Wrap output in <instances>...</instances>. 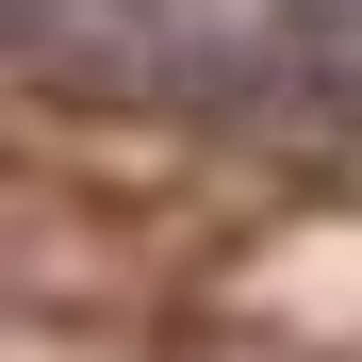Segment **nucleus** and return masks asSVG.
Here are the masks:
<instances>
[{
  "instance_id": "f03ea898",
  "label": "nucleus",
  "mask_w": 362,
  "mask_h": 362,
  "mask_svg": "<svg viewBox=\"0 0 362 362\" xmlns=\"http://www.w3.org/2000/svg\"><path fill=\"white\" fill-rule=\"evenodd\" d=\"M33 17H49V0H33Z\"/></svg>"
},
{
  "instance_id": "f257e3e1",
  "label": "nucleus",
  "mask_w": 362,
  "mask_h": 362,
  "mask_svg": "<svg viewBox=\"0 0 362 362\" xmlns=\"http://www.w3.org/2000/svg\"><path fill=\"white\" fill-rule=\"evenodd\" d=\"M264 17L313 49V66H362V0H264Z\"/></svg>"
}]
</instances>
